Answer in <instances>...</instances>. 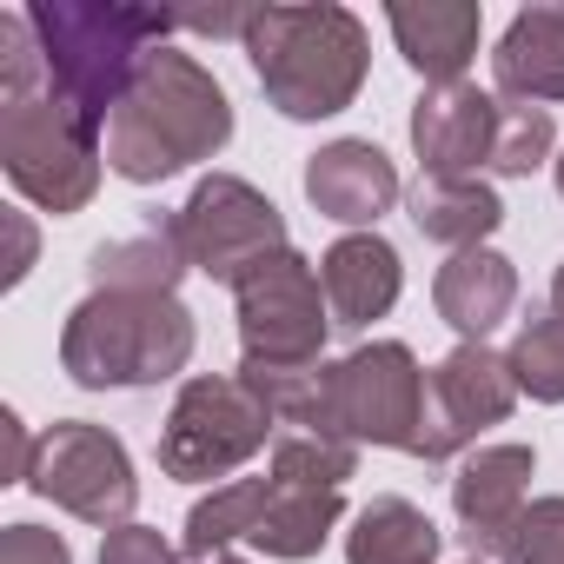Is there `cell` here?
<instances>
[{"label": "cell", "instance_id": "cb8c5ba5", "mask_svg": "<svg viewBox=\"0 0 564 564\" xmlns=\"http://www.w3.org/2000/svg\"><path fill=\"white\" fill-rule=\"evenodd\" d=\"M359 471V445L352 438H326V432H286L272 445V478L300 485V491H339Z\"/></svg>", "mask_w": 564, "mask_h": 564}, {"label": "cell", "instance_id": "d590c367", "mask_svg": "<svg viewBox=\"0 0 564 564\" xmlns=\"http://www.w3.org/2000/svg\"><path fill=\"white\" fill-rule=\"evenodd\" d=\"M471 564H485V557H471Z\"/></svg>", "mask_w": 564, "mask_h": 564}, {"label": "cell", "instance_id": "7c38bea8", "mask_svg": "<svg viewBox=\"0 0 564 564\" xmlns=\"http://www.w3.org/2000/svg\"><path fill=\"white\" fill-rule=\"evenodd\" d=\"M531 471H538V452L531 445H478L458 478H452V511H458V538L471 544V557L485 564H505L511 551V531L524 518V491H531Z\"/></svg>", "mask_w": 564, "mask_h": 564}, {"label": "cell", "instance_id": "f1b7e54d", "mask_svg": "<svg viewBox=\"0 0 564 564\" xmlns=\"http://www.w3.org/2000/svg\"><path fill=\"white\" fill-rule=\"evenodd\" d=\"M0 564H74V551L47 524H8L0 531Z\"/></svg>", "mask_w": 564, "mask_h": 564}, {"label": "cell", "instance_id": "d6a6232c", "mask_svg": "<svg viewBox=\"0 0 564 564\" xmlns=\"http://www.w3.org/2000/svg\"><path fill=\"white\" fill-rule=\"evenodd\" d=\"M186 564H246V557H232V551H199V557H186Z\"/></svg>", "mask_w": 564, "mask_h": 564}, {"label": "cell", "instance_id": "f546056e", "mask_svg": "<svg viewBox=\"0 0 564 564\" xmlns=\"http://www.w3.org/2000/svg\"><path fill=\"white\" fill-rule=\"evenodd\" d=\"M0 432H8V485H28V478H34V452H41V438H28V425H21L14 412H0Z\"/></svg>", "mask_w": 564, "mask_h": 564}, {"label": "cell", "instance_id": "d6986e66", "mask_svg": "<svg viewBox=\"0 0 564 564\" xmlns=\"http://www.w3.org/2000/svg\"><path fill=\"white\" fill-rule=\"evenodd\" d=\"M186 272H193V259H186V246H180V226H173V219H153L147 232L100 246V252H94V265H87L94 293H173Z\"/></svg>", "mask_w": 564, "mask_h": 564}, {"label": "cell", "instance_id": "836d02e7", "mask_svg": "<svg viewBox=\"0 0 564 564\" xmlns=\"http://www.w3.org/2000/svg\"><path fill=\"white\" fill-rule=\"evenodd\" d=\"M551 313L564 319V265H557V279H551Z\"/></svg>", "mask_w": 564, "mask_h": 564}, {"label": "cell", "instance_id": "e0dca14e", "mask_svg": "<svg viewBox=\"0 0 564 564\" xmlns=\"http://www.w3.org/2000/svg\"><path fill=\"white\" fill-rule=\"evenodd\" d=\"M386 21H392L399 54H405L432 87L465 80V67H471V54H478V34H485V8H471V0H399Z\"/></svg>", "mask_w": 564, "mask_h": 564}, {"label": "cell", "instance_id": "83f0119b", "mask_svg": "<svg viewBox=\"0 0 564 564\" xmlns=\"http://www.w3.org/2000/svg\"><path fill=\"white\" fill-rule=\"evenodd\" d=\"M100 564H180V557L153 524H113L100 538Z\"/></svg>", "mask_w": 564, "mask_h": 564}, {"label": "cell", "instance_id": "603a6c76", "mask_svg": "<svg viewBox=\"0 0 564 564\" xmlns=\"http://www.w3.org/2000/svg\"><path fill=\"white\" fill-rule=\"evenodd\" d=\"M265 498H272V478H239V485H219L213 498H199V505L186 511V551L199 557V551H226L232 538H252V524H259Z\"/></svg>", "mask_w": 564, "mask_h": 564}, {"label": "cell", "instance_id": "8fae6325", "mask_svg": "<svg viewBox=\"0 0 564 564\" xmlns=\"http://www.w3.org/2000/svg\"><path fill=\"white\" fill-rule=\"evenodd\" d=\"M518 405V379L511 359L491 346H458L452 359H438V372L425 379V419H419V445L412 458L438 465L452 452H465L485 425H505Z\"/></svg>", "mask_w": 564, "mask_h": 564}, {"label": "cell", "instance_id": "2e32d148", "mask_svg": "<svg viewBox=\"0 0 564 564\" xmlns=\"http://www.w3.org/2000/svg\"><path fill=\"white\" fill-rule=\"evenodd\" d=\"M432 300H438V319H445L465 346H485V339L511 319V306H518V272H511L505 252L465 246V252H452V259L438 265Z\"/></svg>", "mask_w": 564, "mask_h": 564}, {"label": "cell", "instance_id": "7402d4cb", "mask_svg": "<svg viewBox=\"0 0 564 564\" xmlns=\"http://www.w3.org/2000/svg\"><path fill=\"white\" fill-rule=\"evenodd\" d=\"M339 518H346L339 491H300V485H279V478H272V498H265V511H259V524H252V544H259L265 557L300 564V557H319V551H326V538H333Z\"/></svg>", "mask_w": 564, "mask_h": 564}, {"label": "cell", "instance_id": "7a4b0ae2", "mask_svg": "<svg viewBox=\"0 0 564 564\" xmlns=\"http://www.w3.org/2000/svg\"><path fill=\"white\" fill-rule=\"evenodd\" d=\"M246 61L286 120H333L366 87V21L352 8H252Z\"/></svg>", "mask_w": 564, "mask_h": 564}, {"label": "cell", "instance_id": "4dcf8cb0", "mask_svg": "<svg viewBox=\"0 0 564 564\" xmlns=\"http://www.w3.org/2000/svg\"><path fill=\"white\" fill-rule=\"evenodd\" d=\"M8 232H14V259H8V286H21L28 265H34V226L21 213H8Z\"/></svg>", "mask_w": 564, "mask_h": 564}, {"label": "cell", "instance_id": "30bf717a", "mask_svg": "<svg viewBox=\"0 0 564 564\" xmlns=\"http://www.w3.org/2000/svg\"><path fill=\"white\" fill-rule=\"evenodd\" d=\"M28 485L41 498H54L61 511H74L80 524H100V531L133 524V505H140V478H133L127 445L87 419H61L54 432H41Z\"/></svg>", "mask_w": 564, "mask_h": 564}, {"label": "cell", "instance_id": "44dd1931", "mask_svg": "<svg viewBox=\"0 0 564 564\" xmlns=\"http://www.w3.org/2000/svg\"><path fill=\"white\" fill-rule=\"evenodd\" d=\"M346 564H438V524L412 498H372L346 531Z\"/></svg>", "mask_w": 564, "mask_h": 564}, {"label": "cell", "instance_id": "9c48e42d", "mask_svg": "<svg viewBox=\"0 0 564 564\" xmlns=\"http://www.w3.org/2000/svg\"><path fill=\"white\" fill-rule=\"evenodd\" d=\"M173 226H180V246H186L193 272L219 279V286H239L259 259L286 252V219H279V206L239 173L199 180L193 199L173 213Z\"/></svg>", "mask_w": 564, "mask_h": 564}, {"label": "cell", "instance_id": "484cf974", "mask_svg": "<svg viewBox=\"0 0 564 564\" xmlns=\"http://www.w3.org/2000/svg\"><path fill=\"white\" fill-rule=\"evenodd\" d=\"M551 140H557V127H551V113L544 107H498V140H491V173H505V180H524V173H538L544 160H551Z\"/></svg>", "mask_w": 564, "mask_h": 564}, {"label": "cell", "instance_id": "3957f363", "mask_svg": "<svg viewBox=\"0 0 564 564\" xmlns=\"http://www.w3.org/2000/svg\"><path fill=\"white\" fill-rule=\"evenodd\" d=\"M47 74L54 87L107 133L120 94L133 87L140 61L153 47H166V34L180 28V14H153V8H100V0H34L28 8Z\"/></svg>", "mask_w": 564, "mask_h": 564}, {"label": "cell", "instance_id": "277c9868", "mask_svg": "<svg viewBox=\"0 0 564 564\" xmlns=\"http://www.w3.org/2000/svg\"><path fill=\"white\" fill-rule=\"evenodd\" d=\"M193 359V313L173 293H87L67 313L61 366L87 392L160 386Z\"/></svg>", "mask_w": 564, "mask_h": 564}, {"label": "cell", "instance_id": "6da1fadb", "mask_svg": "<svg viewBox=\"0 0 564 564\" xmlns=\"http://www.w3.org/2000/svg\"><path fill=\"white\" fill-rule=\"evenodd\" d=\"M232 140L226 87L180 47H153L107 120V166L133 186H160Z\"/></svg>", "mask_w": 564, "mask_h": 564}, {"label": "cell", "instance_id": "d4e9b609", "mask_svg": "<svg viewBox=\"0 0 564 564\" xmlns=\"http://www.w3.org/2000/svg\"><path fill=\"white\" fill-rule=\"evenodd\" d=\"M505 359H511L518 392H531L538 405H564V319H557V313L524 319Z\"/></svg>", "mask_w": 564, "mask_h": 564}, {"label": "cell", "instance_id": "5b68a950", "mask_svg": "<svg viewBox=\"0 0 564 564\" xmlns=\"http://www.w3.org/2000/svg\"><path fill=\"white\" fill-rule=\"evenodd\" d=\"M100 140L107 133L61 87L0 100V166H8V180L54 219L80 213L100 193V160H107Z\"/></svg>", "mask_w": 564, "mask_h": 564}, {"label": "cell", "instance_id": "5bb4252c", "mask_svg": "<svg viewBox=\"0 0 564 564\" xmlns=\"http://www.w3.org/2000/svg\"><path fill=\"white\" fill-rule=\"evenodd\" d=\"M306 199L319 206V219L372 232L379 213H392V199H399V166L372 140H333L306 160Z\"/></svg>", "mask_w": 564, "mask_h": 564}, {"label": "cell", "instance_id": "e575fe53", "mask_svg": "<svg viewBox=\"0 0 564 564\" xmlns=\"http://www.w3.org/2000/svg\"><path fill=\"white\" fill-rule=\"evenodd\" d=\"M557 193H564V160H557Z\"/></svg>", "mask_w": 564, "mask_h": 564}, {"label": "cell", "instance_id": "ac0fdd59", "mask_svg": "<svg viewBox=\"0 0 564 564\" xmlns=\"http://www.w3.org/2000/svg\"><path fill=\"white\" fill-rule=\"evenodd\" d=\"M491 74H498V94L518 107L564 100V8H524L498 34Z\"/></svg>", "mask_w": 564, "mask_h": 564}, {"label": "cell", "instance_id": "ffe728a7", "mask_svg": "<svg viewBox=\"0 0 564 564\" xmlns=\"http://www.w3.org/2000/svg\"><path fill=\"white\" fill-rule=\"evenodd\" d=\"M405 206H412V226L425 239L452 246V252L485 246V232H498V219H505V199L485 180H425L419 173V186H412Z\"/></svg>", "mask_w": 564, "mask_h": 564}, {"label": "cell", "instance_id": "9a60e30c", "mask_svg": "<svg viewBox=\"0 0 564 564\" xmlns=\"http://www.w3.org/2000/svg\"><path fill=\"white\" fill-rule=\"evenodd\" d=\"M319 286H326L333 326L359 333V326H372V319H386V313L399 306L405 265H399L392 239H379V232H346V239L319 259Z\"/></svg>", "mask_w": 564, "mask_h": 564}, {"label": "cell", "instance_id": "4316f807", "mask_svg": "<svg viewBox=\"0 0 564 564\" xmlns=\"http://www.w3.org/2000/svg\"><path fill=\"white\" fill-rule=\"evenodd\" d=\"M505 564H564V498H531Z\"/></svg>", "mask_w": 564, "mask_h": 564}, {"label": "cell", "instance_id": "4fadbf2b", "mask_svg": "<svg viewBox=\"0 0 564 564\" xmlns=\"http://www.w3.org/2000/svg\"><path fill=\"white\" fill-rule=\"evenodd\" d=\"M498 107L505 100L478 94L471 80L425 87L412 107V153H419L425 180H478V166H491Z\"/></svg>", "mask_w": 564, "mask_h": 564}, {"label": "cell", "instance_id": "8992f818", "mask_svg": "<svg viewBox=\"0 0 564 564\" xmlns=\"http://www.w3.org/2000/svg\"><path fill=\"white\" fill-rule=\"evenodd\" d=\"M272 405L239 379V372H206L186 379L166 432H160V471L166 478H226L272 438Z\"/></svg>", "mask_w": 564, "mask_h": 564}, {"label": "cell", "instance_id": "ba28073f", "mask_svg": "<svg viewBox=\"0 0 564 564\" xmlns=\"http://www.w3.org/2000/svg\"><path fill=\"white\" fill-rule=\"evenodd\" d=\"M239 346L252 366H319L326 333H333V306L319 286V265L306 252H272L259 259L239 286Z\"/></svg>", "mask_w": 564, "mask_h": 564}, {"label": "cell", "instance_id": "52a82bcc", "mask_svg": "<svg viewBox=\"0 0 564 564\" xmlns=\"http://www.w3.org/2000/svg\"><path fill=\"white\" fill-rule=\"evenodd\" d=\"M419 419H425V372H419L412 346L372 339V346L346 352L339 366H326V419H319L326 438L412 452Z\"/></svg>", "mask_w": 564, "mask_h": 564}, {"label": "cell", "instance_id": "1f68e13d", "mask_svg": "<svg viewBox=\"0 0 564 564\" xmlns=\"http://www.w3.org/2000/svg\"><path fill=\"white\" fill-rule=\"evenodd\" d=\"M180 28H193V34H239L246 41L252 14H180Z\"/></svg>", "mask_w": 564, "mask_h": 564}]
</instances>
